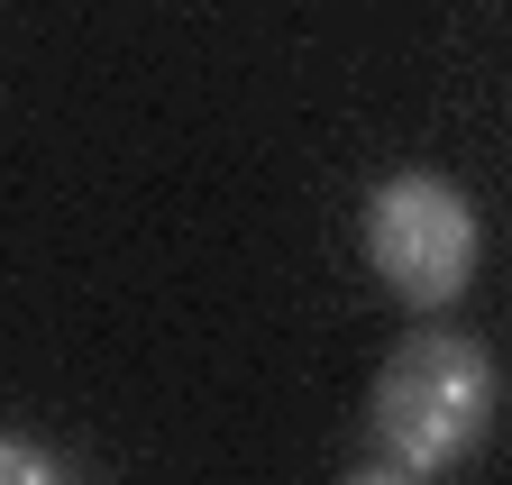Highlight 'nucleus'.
<instances>
[{
    "mask_svg": "<svg viewBox=\"0 0 512 485\" xmlns=\"http://www.w3.org/2000/svg\"><path fill=\"white\" fill-rule=\"evenodd\" d=\"M494 403H503V376H494V357L485 339L467 330H412L394 357L375 367V449L412 467V476H448V467H467L494 431Z\"/></svg>",
    "mask_w": 512,
    "mask_h": 485,
    "instance_id": "f257e3e1",
    "label": "nucleus"
},
{
    "mask_svg": "<svg viewBox=\"0 0 512 485\" xmlns=\"http://www.w3.org/2000/svg\"><path fill=\"white\" fill-rule=\"evenodd\" d=\"M366 266L412 312H448L476 275V211L439 174H394L366 202Z\"/></svg>",
    "mask_w": 512,
    "mask_h": 485,
    "instance_id": "f03ea898",
    "label": "nucleus"
},
{
    "mask_svg": "<svg viewBox=\"0 0 512 485\" xmlns=\"http://www.w3.org/2000/svg\"><path fill=\"white\" fill-rule=\"evenodd\" d=\"M0 485H74V476H64L46 449H28V440H10V431H0Z\"/></svg>",
    "mask_w": 512,
    "mask_h": 485,
    "instance_id": "7ed1b4c3",
    "label": "nucleus"
},
{
    "mask_svg": "<svg viewBox=\"0 0 512 485\" xmlns=\"http://www.w3.org/2000/svg\"><path fill=\"white\" fill-rule=\"evenodd\" d=\"M339 485H421L412 467H394V458H366V467H348Z\"/></svg>",
    "mask_w": 512,
    "mask_h": 485,
    "instance_id": "20e7f679",
    "label": "nucleus"
}]
</instances>
